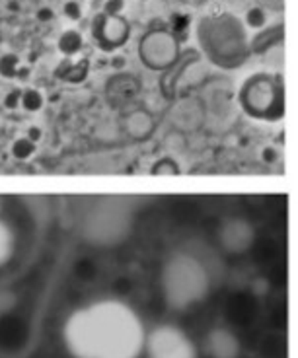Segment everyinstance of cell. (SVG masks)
Returning <instances> with one entry per match:
<instances>
[{"instance_id": "obj_23", "label": "cell", "mask_w": 298, "mask_h": 358, "mask_svg": "<svg viewBox=\"0 0 298 358\" xmlns=\"http://www.w3.org/2000/svg\"><path fill=\"white\" fill-rule=\"evenodd\" d=\"M125 10V0H106L104 4V12L109 16H123Z\"/></svg>"}, {"instance_id": "obj_26", "label": "cell", "mask_w": 298, "mask_h": 358, "mask_svg": "<svg viewBox=\"0 0 298 358\" xmlns=\"http://www.w3.org/2000/svg\"><path fill=\"white\" fill-rule=\"evenodd\" d=\"M2 103H4V108L6 109H18L20 90H10L8 94L4 96V99H2Z\"/></svg>"}, {"instance_id": "obj_12", "label": "cell", "mask_w": 298, "mask_h": 358, "mask_svg": "<svg viewBox=\"0 0 298 358\" xmlns=\"http://www.w3.org/2000/svg\"><path fill=\"white\" fill-rule=\"evenodd\" d=\"M108 94L109 98L113 99V103H127L131 99L135 98L139 94V82L129 76V74H118L113 76L108 84Z\"/></svg>"}, {"instance_id": "obj_13", "label": "cell", "mask_w": 298, "mask_h": 358, "mask_svg": "<svg viewBox=\"0 0 298 358\" xmlns=\"http://www.w3.org/2000/svg\"><path fill=\"white\" fill-rule=\"evenodd\" d=\"M47 106V98L43 94V90L36 88V86H24L20 88V103L18 109H22L24 113L36 115L41 113Z\"/></svg>"}, {"instance_id": "obj_21", "label": "cell", "mask_w": 298, "mask_h": 358, "mask_svg": "<svg viewBox=\"0 0 298 358\" xmlns=\"http://www.w3.org/2000/svg\"><path fill=\"white\" fill-rule=\"evenodd\" d=\"M63 14L69 22H80L82 14H84L80 0H66L63 4Z\"/></svg>"}, {"instance_id": "obj_10", "label": "cell", "mask_w": 298, "mask_h": 358, "mask_svg": "<svg viewBox=\"0 0 298 358\" xmlns=\"http://www.w3.org/2000/svg\"><path fill=\"white\" fill-rule=\"evenodd\" d=\"M203 352L208 358H240L242 357V341L238 339L232 329L217 325L205 333Z\"/></svg>"}, {"instance_id": "obj_16", "label": "cell", "mask_w": 298, "mask_h": 358, "mask_svg": "<svg viewBox=\"0 0 298 358\" xmlns=\"http://www.w3.org/2000/svg\"><path fill=\"white\" fill-rule=\"evenodd\" d=\"M16 253V234L6 220L0 218V268L6 267Z\"/></svg>"}, {"instance_id": "obj_27", "label": "cell", "mask_w": 298, "mask_h": 358, "mask_svg": "<svg viewBox=\"0 0 298 358\" xmlns=\"http://www.w3.org/2000/svg\"><path fill=\"white\" fill-rule=\"evenodd\" d=\"M143 2H148V0H143Z\"/></svg>"}, {"instance_id": "obj_2", "label": "cell", "mask_w": 298, "mask_h": 358, "mask_svg": "<svg viewBox=\"0 0 298 358\" xmlns=\"http://www.w3.org/2000/svg\"><path fill=\"white\" fill-rule=\"evenodd\" d=\"M199 51L220 71L242 69L252 55V39L244 22L228 10H213L195 24Z\"/></svg>"}, {"instance_id": "obj_19", "label": "cell", "mask_w": 298, "mask_h": 358, "mask_svg": "<svg viewBox=\"0 0 298 358\" xmlns=\"http://www.w3.org/2000/svg\"><path fill=\"white\" fill-rule=\"evenodd\" d=\"M24 64L20 61V57L16 53H2L0 55V76L6 80H16L18 76H22Z\"/></svg>"}, {"instance_id": "obj_1", "label": "cell", "mask_w": 298, "mask_h": 358, "mask_svg": "<svg viewBox=\"0 0 298 358\" xmlns=\"http://www.w3.org/2000/svg\"><path fill=\"white\" fill-rule=\"evenodd\" d=\"M145 325L125 302L99 300L74 310L63 327L74 358H139L145 350Z\"/></svg>"}, {"instance_id": "obj_22", "label": "cell", "mask_w": 298, "mask_h": 358, "mask_svg": "<svg viewBox=\"0 0 298 358\" xmlns=\"http://www.w3.org/2000/svg\"><path fill=\"white\" fill-rule=\"evenodd\" d=\"M220 4L225 6L222 10H228V12H232V14L242 16L246 10L255 4V0H220Z\"/></svg>"}, {"instance_id": "obj_8", "label": "cell", "mask_w": 298, "mask_h": 358, "mask_svg": "<svg viewBox=\"0 0 298 358\" xmlns=\"http://www.w3.org/2000/svg\"><path fill=\"white\" fill-rule=\"evenodd\" d=\"M257 240V230L244 216H226L217 228V243L228 255H244Z\"/></svg>"}, {"instance_id": "obj_14", "label": "cell", "mask_w": 298, "mask_h": 358, "mask_svg": "<svg viewBox=\"0 0 298 358\" xmlns=\"http://www.w3.org/2000/svg\"><path fill=\"white\" fill-rule=\"evenodd\" d=\"M57 49H59V53L63 55V57L73 59L76 55H80L82 49H84V36L78 29L69 27V29L61 31V36L57 37Z\"/></svg>"}, {"instance_id": "obj_9", "label": "cell", "mask_w": 298, "mask_h": 358, "mask_svg": "<svg viewBox=\"0 0 298 358\" xmlns=\"http://www.w3.org/2000/svg\"><path fill=\"white\" fill-rule=\"evenodd\" d=\"M90 34L98 49L106 53H113L129 41L131 24L123 16H109L106 12H99L96 14V18L92 20Z\"/></svg>"}, {"instance_id": "obj_17", "label": "cell", "mask_w": 298, "mask_h": 358, "mask_svg": "<svg viewBox=\"0 0 298 358\" xmlns=\"http://www.w3.org/2000/svg\"><path fill=\"white\" fill-rule=\"evenodd\" d=\"M8 150L10 156L16 162H31L37 154V144L31 143L24 134H20L10 143Z\"/></svg>"}, {"instance_id": "obj_4", "label": "cell", "mask_w": 298, "mask_h": 358, "mask_svg": "<svg viewBox=\"0 0 298 358\" xmlns=\"http://www.w3.org/2000/svg\"><path fill=\"white\" fill-rule=\"evenodd\" d=\"M135 228V205L127 197L101 195L92 199L78 220L80 236L92 245L115 248L129 240Z\"/></svg>"}, {"instance_id": "obj_25", "label": "cell", "mask_w": 298, "mask_h": 358, "mask_svg": "<svg viewBox=\"0 0 298 358\" xmlns=\"http://www.w3.org/2000/svg\"><path fill=\"white\" fill-rule=\"evenodd\" d=\"M255 4H260L269 14L271 12H283V8H285V0H255Z\"/></svg>"}, {"instance_id": "obj_20", "label": "cell", "mask_w": 298, "mask_h": 358, "mask_svg": "<svg viewBox=\"0 0 298 358\" xmlns=\"http://www.w3.org/2000/svg\"><path fill=\"white\" fill-rule=\"evenodd\" d=\"M150 173L152 176H180L181 168L176 158H172V156H162L160 160L154 162Z\"/></svg>"}, {"instance_id": "obj_15", "label": "cell", "mask_w": 298, "mask_h": 358, "mask_svg": "<svg viewBox=\"0 0 298 358\" xmlns=\"http://www.w3.org/2000/svg\"><path fill=\"white\" fill-rule=\"evenodd\" d=\"M170 115H172V121L176 127H180V129H191L193 127L195 129L190 117H201L203 113H201V108H199V103L195 99H181L180 103L173 106Z\"/></svg>"}, {"instance_id": "obj_7", "label": "cell", "mask_w": 298, "mask_h": 358, "mask_svg": "<svg viewBox=\"0 0 298 358\" xmlns=\"http://www.w3.org/2000/svg\"><path fill=\"white\" fill-rule=\"evenodd\" d=\"M180 55V39L170 29H150L139 41V59L150 71L162 72L172 69Z\"/></svg>"}, {"instance_id": "obj_11", "label": "cell", "mask_w": 298, "mask_h": 358, "mask_svg": "<svg viewBox=\"0 0 298 358\" xmlns=\"http://www.w3.org/2000/svg\"><path fill=\"white\" fill-rule=\"evenodd\" d=\"M154 129H156L154 117L146 109H133V111H129L123 117V131L133 141H146V138H150Z\"/></svg>"}, {"instance_id": "obj_5", "label": "cell", "mask_w": 298, "mask_h": 358, "mask_svg": "<svg viewBox=\"0 0 298 358\" xmlns=\"http://www.w3.org/2000/svg\"><path fill=\"white\" fill-rule=\"evenodd\" d=\"M238 106L253 121L279 123L285 119V82L279 72L260 71L250 74L238 90Z\"/></svg>"}, {"instance_id": "obj_6", "label": "cell", "mask_w": 298, "mask_h": 358, "mask_svg": "<svg viewBox=\"0 0 298 358\" xmlns=\"http://www.w3.org/2000/svg\"><path fill=\"white\" fill-rule=\"evenodd\" d=\"M146 358H199L195 341L178 325L162 323L146 333Z\"/></svg>"}, {"instance_id": "obj_3", "label": "cell", "mask_w": 298, "mask_h": 358, "mask_svg": "<svg viewBox=\"0 0 298 358\" xmlns=\"http://www.w3.org/2000/svg\"><path fill=\"white\" fill-rule=\"evenodd\" d=\"M213 280L207 265L185 250L168 255L160 268V292L172 312H190L211 294Z\"/></svg>"}, {"instance_id": "obj_24", "label": "cell", "mask_w": 298, "mask_h": 358, "mask_svg": "<svg viewBox=\"0 0 298 358\" xmlns=\"http://www.w3.org/2000/svg\"><path fill=\"white\" fill-rule=\"evenodd\" d=\"M24 136H27V138H29L31 143H36L37 146H39V144L43 143V138H45V131H43V129H41L39 125H29L26 129Z\"/></svg>"}, {"instance_id": "obj_18", "label": "cell", "mask_w": 298, "mask_h": 358, "mask_svg": "<svg viewBox=\"0 0 298 358\" xmlns=\"http://www.w3.org/2000/svg\"><path fill=\"white\" fill-rule=\"evenodd\" d=\"M269 12L265 8H262L260 4H253L250 8L246 10L244 14L240 16L242 22H244L246 29H252V31H263L265 27L269 26Z\"/></svg>"}]
</instances>
